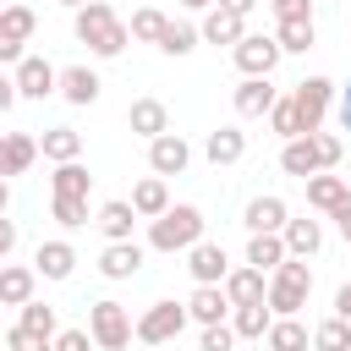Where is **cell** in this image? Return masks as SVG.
Returning a JSON list of instances; mask_svg holds the SVG:
<instances>
[{
  "label": "cell",
  "instance_id": "1",
  "mask_svg": "<svg viewBox=\"0 0 351 351\" xmlns=\"http://www.w3.org/2000/svg\"><path fill=\"white\" fill-rule=\"evenodd\" d=\"M77 38L99 55V60H110V55H121L126 49V38H132V27L104 5V0H88L82 11H77Z\"/></svg>",
  "mask_w": 351,
  "mask_h": 351
},
{
  "label": "cell",
  "instance_id": "2",
  "mask_svg": "<svg viewBox=\"0 0 351 351\" xmlns=\"http://www.w3.org/2000/svg\"><path fill=\"white\" fill-rule=\"evenodd\" d=\"M197 241H203V214L192 203H176L170 214H159L148 225V247L154 252H192Z\"/></svg>",
  "mask_w": 351,
  "mask_h": 351
},
{
  "label": "cell",
  "instance_id": "3",
  "mask_svg": "<svg viewBox=\"0 0 351 351\" xmlns=\"http://www.w3.org/2000/svg\"><path fill=\"white\" fill-rule=\"evenodd\" d=\"M307 296H313V269H307V258H285V263L274 269V280H269V307H274L280 318H296V313L307 307Z\"/></svg>",
  "mask_w": 351,
  "mask_h": 351
},
{
  "label": "cell",
  "instance_id": "4",
  "mask_svg": "<svg viewBox=\"0 0 351 351\" xmlns=\"http://www.w3.org/2000/svg\"><path fill=\"white\" fill-rule=\"evenodd\" d=\"M291 104H296V115H302V132L313 137V132L324 126L329 104H335V82H329V77H307V82L291 88Z\"/></svg>",
  "mask_w": 351,
  "mask_h": 351
},
{
  "label": "cell",
  "instance_id": "5",
  "mask_svg": "<svg viewBox=\"0 0 351 351\" xmlns=\"http://www.w3.org/2000/svg\"><path fill=\"white\" fill-rule=\"evenodd\" d=\"M88 329H93L99 351H121V346H132V335H137L121 302H93V313H88Z\"/></svg>",
  "mask_w": 351,
  "mask_h": 351
},
{
  "label": "cell",
  "instance_id": "6",
  "mask_svg": "<svg viewBox=\"0 0 351 351\" xmlns=\"http://www.w3.org/2000/svg\"><path fill=\"white\" fill-rule=\"evenodd\" d=\"M186 318H192V313H186L181 302H154V307L137 318V340H143V346H165V340H176V335L186 329Z\"/></svg>",
  "mask_w": 351,
  "mask_h": 351
},
{
  "label": "cell",
  "instance_id": "7",
  "mask_svg": "<svg viewBox=\"0 0 351 351\" xmlns=\"http://www.w3.org/2000/svg\"><path fill=\"white\" fill-rule=\"evenodd\" d=\"M280 38H269V33H247L241 44H236V66H241V77H269L274 66H280Z\"/></svg>",
  "mask_w": 351,
  "mask_h": 351
},
{
  "label": "cell",
  "instance_id": "8",
  "mask_svg": "<svg viewBox=\"0 0 351 351\" xmlns=\"http://www.w3.org/2000/svg\"><path fill=\"white\" fill-rule=\"evenodd\" d=\"M148 165H154V176H181V170L192 165V148H186V137H181V132H165V137H154V143H148Z\"/></svg>",
  "mask_w": 351,
  "mask_h": 351
},
{
  "label": "cell",
  "instance_id": "9",
  "mask_svg": "<svg viewBox=\"0 0 351 351\" xmlns=\"http://www.w3.org/2000/svg\"><path fill=\"white\" fill-rule=\"evenodd\" d=\"M241 219H247V230H252V236H280V230L291 225V208H285L274 192H263V197H252V203H247V214H241Z\"/></svg>",
  "mask_w": 351,
  "mask_h": 351
},
{
  "label": "cell",
  "instance_id": "10",
  "mask_svg": "<svg viewBox=\"0 0 351 351\" xmlns=\"http://www.w3.org/2000/svg\"><path fill=\"white\" fill-rule=\"evenodd\" d=\"M186 269H192L197 285H225V280H230V263H225V247H219V241H197V247L186 252Z\"/></svg>",
  "mask_w": 351,
  "mask_h": 351
},
{
  "label": "cell",
  "instance_id": "11",
  "mask_svg": "<svg viewBox=\"0 0 351 351\" xmlns=\"http://www.w3.org/2000/svg\"><path fill=\"white\" fill-rule=\"evenodd\" d=\"M16 93H22V99H44V93H60V71H55L49 60L27 55V60L16 66Z\"/></svg>",
  "mask_w": 351,
  "mask_h": 351
},
{
  "label": "cell",
  "instance_id": "12",
  "mask_svg": "<svg viewBox=\"0 0 351 351\" xmlns=\"http://www.w3.org/2000/svg\"><path fill=\"white\" fill-rule=\"evenodd\" d=\"M186 313H192L203 329H214V324H225V313H236V302L225 296V285H197L192 302H186Z\"/></svg>",
  "mask_w": 351,
  "mask_h": 351
},
{
  "label": "cell",
  "instance_id": "13",
  "mask_svg": "<svg viewBox=\"0 0 351 351\" xmlns=\"http://www.w3.org/2000/svg\"><path fill=\"white\" fill-rule=\"evenodd\" d=\"M126 126L137 132V137H165L170 132V110L159 104V99H132V110H126Z\"/></svg>",
  "mask_w": 351,
  "mask_h": 351
},
{
  "label": "cell",
  "instance_id": "14",
  "mask_svg": "<svg viewBox=\"0 0 351 351\" xmlns=\"http://www.w3.org/2000/svg\"><path fill=\"white\" fill-rule=\"evenodd\" d=\"M143 269V247L137 241H110L104 252H99V274L104 280H132Z\"/></svg>",
  "mask_w": 351,
  "mask_h": 351
},
{
  "label": "cell",
  "instance_id": "15",
  "mask_svg": "<svg viewBox=\"0 0 351 351\" xmlns=\"http://www.w3.org/2000/svg\"><path fill=\"white\" fill-rule=\"evenodd\" d=\"M280 104V93L269 88V77H241V88H236V115H269Z\"/></svg>",
  "mask_w": 351,
  "mask_h": 351
},
{
  "label": "cell",
  "instance_id": "16",
  "mask_svg": "<svg viewBox=\"0 0 351 351\" xmlns=\"http://www.w3.org/2000/svg\"><path fill=\"white\" fill-rule=\"evenodd\" d=\"M280 170H285V176H302V181H313V176L324 170V159H318V143H313V137H296V143H285V148H280Z\"/></svg>",
  "mask_w": 351,
  "mask_h": 351
},
{
  "label": "cell",
  "instance_id": "17",
  "mask_svg": "<svg viewBox=\"0 0 351 351\" xmlns=\"http://www.w3.org/2000/svg\"><path fill=\"white\" fill-rule=\"evenodd\" d=\"M203 38H208V44H230V49H236V44L247 38V16H236V11H225V5H214V11L203 16Z\"/></svg>",
  "mask_w": 351,
  "mask_h": 351
},
{
  "label": "cell",
  "instance_id": "18",
  "mask_svg": "<svg viewBox=\"0 0 351 351\" xmlns=\"http://www.w3.org/2000/svg\"><path fill=\"white\" fill-rule=\"evenodd\" d=\"M225 296L236 302V307H252V302H269V285H263V269H230V280H225Z\"/></svg>",
  "mask_w": 351,
  "mask_h": 351
},
{
  "label": "cell",
  "instance_id": "19",
  "mask_svg": "<svg viewBox=\"0 0 351 351\" xmlns=\"http://www.w3.org/2000/svg\"><path fill=\"white\" fill-rule=\"evenodd\" d=\"M99 88H104V82H99V71H88V66H66V71H60V99H66V104H93Z\"/></svg>",
  "mask_w": 351,
  "mask_h": 351
},
{
  "label": "cell",
  "instance_id": "20",
  "mask_svg": "<svg viewBox=\"0 0 351 351\" xmlns=\"http://www.w3.org/2000/svg\"><path fill=\"white\" fill-rule=\"evenodd\" d=\"M132 208H137L143 219H159V214H170V192H165V176H143V181L132 186Z\"/></svg>",
  "mask_w": 351,
  "mask_h": 351
},
{
  "label": "cell",
  "instance_id": "21",
  "mask_svg": "<svg viewBox=\"0 0 351 351\" xmlns=\"http://www.w3.org/2000/svg\"><path fill=\"white\" fill-rule=\"evenodd\" d=\"M137 219H143V214H137L126 197H115V203H104V208H99V219H93V225H99L110 241H132V225H137Z\"/></svg>",
  "mask_w": 351,
  "mask_h": 351
},
{
  "label": "cell",
  "instance_id": "22",
  "mask_svg": "<svg viewBox=\"0 0 351 351\" xmlns=\"http://www.w3.org/2000/svg\"><path fill=\"white\" fill-rule=\"evenodd\" d=\"M33 269H38L44 280H66V274L77 269V252H71V241H38V258H33Z\"/></svg>",
  "mask_w": 351,
  "mask_h": 351
},
{
  "label": "cell",
  "instance_id": "23",
  "mask_svg": "<svg viewBox=\"0 0 351 351\" xmlns=\"http://www.w3.org/2000/svg\"><path fill=\"white\" fill-rule=\"evenodd\" d=\"M230 329H236L241 340H269V329H274V307H269V302L236 307V313H230Z\"/></svg>",
  "mask_w": 351,
  "mask_h": 351
},
{
  "label": "cell",
  "instance_id": "24",
  "mask_svg": "<svg viewBox=\"0 0 351 351\" xmlns=\"http://www.w3.org/2000/svg\"><path fill=\"white\" fill-rule=\"evenodd\" d=\"M280 236H285V252H291V258H313V252L324 247V225H318V219H291Z\"/></svg>",
  "mask_w": 351,
  "mask_h": 351
},
{
  "label": "cell",
  "instance_id": "25",
  "mask_svg": "<svg viewBox=\"0 0 351 351\" xmlns=\"http://www.w3.org/2000/svg\"><path fill=\"white\" fill-rule=\"evenodd\" d=\"M33 274H38V269L5 263V269H0V302H5V307H27V302H33Z\"/></svg>",
  "mask_w": 351,
  "mask_h": 351
},
{
  "label": "cell",
  "instance_id": "26",
  "mask_svg": "<svg viewBox=\"0 0 351 351\" xmlns=\"http://www.w3.org/2000/svg\"><path fill=\"white\" fill-rule=\"evenodd\" d=\"M38 148H44V159H55V165H71V159L82 154V132H71V126H49V132L38 137Z\"/></svg>",
  "mask_w": 351,
  "mask_h": 351
},
{
  "label": "cell",
  "instance_id": "27",
  "mask_svg": "<svg viewBox=\"0 0 351 351\" xmlns=\"http://www.w3.org/2000/svg\"><path fill=\"white\" fill-rule=\"evenodd\" d=\"M203 154H208L214 165H236V159L247 154V132H236V126H219V132H208Z\"/></svg>",
  "mask_w": 351,
  "mask_h": 351
},
{
  "label": "cell",
  "instance_id": "28",
  "mask_svg": "<svg viewBox=\"0 0 351 351\" xmlns=\"http://www.w3.org/2000/svg\"><path fill=\"white\" fill-rule=\"evenodd\" d=\"M44 148L27 137V132H5V148H0V165H5V176H22L33 159H38Z\"/></svg>",
  "mask_w": 351,
  "mask_h": 351
},
{
  "label": "cell",
  "instance_id": "29",
  "mask_svg": "<svg viewBox=\"0 0 351 351\" xmlns=\"http://www.w3.org/2000/svg\"><path fill=\"white\" fill-rule=\"evenodd\" d=\"M27 38H33V5H16V0H11V5L0 11V44H16V49H22Z\"/></svg>",
  "mask_w": 351,
  "mask_h": 351
},
{
  "label": "cell",
  "instance_id": "30",
  "mask_svg": "<svg viewBox=\"0 0 351 351\" xmlns=\"http://www.w3.org/2000/svg\"><path fill=\"white\" fill-rule=\"evenodd\" d=\"M346 197H351V192H346V181H340V176H324V170H318V176L307 181V203H313V208H324V214H335Z\"/></svg>",
  "mask_w": 351,
  "mask_h": 351
},
{
  "label": "cell",
  "instance_id": "31",
  "mask_svg": "<svg viewBox=\"0 0 351 351\" xmlns=\"http://www.w3.org/2000/svg\"><path fill=\"white\" fill-rule=\"evenodd\" d=\"M55 197H88V186H93V176H88V165H55Z\"/></svg>",
  "mask_w": 351,
  "mask_h": 351
},
{
  "label": "cell",
  "instance_id": "32",
  "mask_svg": "<svg viewBox=\"0 0 351 351\" xmlns=\"http://www.w3.org/2000/svg\"><path fill=\"white\" fill-rule=\"evenodd\" d=\"M291 252H285V236H252L247 241V263L252 269H280Z\"/></svg>",
  "mask_w": 351,
  "mask_h": 351
},
{
  "label": "cell",
  "instance_id": "33",
  "mask_svg": "<svg viewBox=\"0 0 351 351\" xmlns=\"http://www.w3.org/2000/svg\"><path fill=\"white\" fill-rule=\"evenodd\" d=\"M274 38H280V49H285V55H307L318 33H313V16H296V22H280V33H274Z\"/></svg>",
  "mask_w": 351,
  "mask_h": 351
},
{
  "label": "cell",
  "instance_id": "34",
  "mask_svg": "<svg viewBox=\"0 0 351 351\" xmlns=\"http://www.w3.org/2000/svg\"><path fill=\"white\" fill-rule=\"evenodd\" d=\"M313 346V335L296 324V318H274V329H269V351H307Z\"/></svg>",
  "mask_w": 351,
  "mask_h": 351
},
{
  "label": "cell",
  "instance_id": "35",
  "mask_svg": "<svg viewBox=\"0 0 351 351\" xmlns=\"http://www.w3.org/2000/svg\"><path fill=\"white\" fill-rule=\"evenodd\" d=\"M313 351H351V324L346 318H324L313 329Z\"/></svg>",
  "mask_w": 351,
  "mask_h": 351
},
{
  "label": "cell",
  "instance_id": "36",
  "mask_svg": "<svg viewBox=\"0 0 351 351\" xmlns=\"http://www.w3.org/2000/svg\"><path fill=\"white\" fill-rule=\"evenodd\" d=\"M197 38H203V27H192V22H170L165 38H159V49H165V55H192Z\"/></svg>",
  "mask_w": 351,
  "mask_h": 351
},
{
  "label": "cell",
  "instance_id": "37",
  "mask_svg": "<svg viewBox=\"0 0 351 351\" xmlns=\"http://www.w3.org/2000/svg\"><path fill=\"white\" fill-rule=\"evenodd\" d=\"M269 126H274V132H280L285 143H296V137H307V132H302V115H296V104H291V99H280V104L269 110Z\"/></svg>",
  "mask_w": 351,
  "mask_h": 351
},
{
  "label": "cell",
  "instance_id": "38",
  "mask_svg": "<svg viewBox=\"0 0 351 351\" xmlns=\"http://www.w3.org/2000/svg\"><path fill=\"white\" fill-rule=\"evenodd\" d=\"M16 324H22V329H33V335H44V340H55V307H49V302H27Z\"/></svg>",
  "mask_w": 351,
  "mask_h": 351
},
{
  "label": "cell",
  "instance_id": "39",
  "mask_svg": "<svg viewBox=\"0 0 351 351\" xmlns=\"http://www.w3.org/2000/svg\"><path fill=\"white\" fill-rule=\"evenodd\" d=\"M165 27H170V16H165V11H154V5H143V11L132 16V38H154V44H159V38H165Z\"/></svg>",
  "mask_w": 351,
  "mask_h": 351
},
{
  "label": "cell",
  "instance_id": "40",
  "mask_svg": "<svg viewBox=\"0 0 351 351\" xmlns=\"http://www.w3.org/2000/svg\"><path fill=\"white\" fill-rule=\"evenodd\" d=\"M55 219H60L66 230L88 225V197H55Z\"/></svg>",
  "mask_w": 351,
  "mask_h": 351
},
{
  "label": "cell",
  "instance_id": "41",
  "mask_svg": "<svg viewBox=\"0 0 351 351\" xmlns=\"http://www.w3.org/2000/svg\"><path fill=\"white\" fill-rule=\"evenodd\" d=\"M5 351H55V340H44V335H33V329L11 324V335H5Z\"/></svg>",
  "mask_w": 351,
  "mask_h": 351
},
{
  "label": "cell",
  "instance_id": "42",
  "mask_svg": "<svg viewBox=\"0 0 351 351\" xmlns=\"http://www.w3.org/2000/svg\"><path fill=\"white\" fill-rule=\"evenodd\" d=\"M236 346V329L230 324H214V329H203V340H197V351H230Z\"/></svg>",
  "mask_w": 351,
  "mask_h": 351
},
{
  "label": "cell",
  "instance_id": "43",
  "mask_svg": "<svg viewBox=\"0 0 351 351\" xmlns=\"http://www.w3.org/2000/svg\"><path fill=\"white\" fill-rule=\"evenodd\" d=\"M88 346H99L93 329H60L55 335V351H88Z\"/></svg>",
  "mask_w": 351,
  "mask_h": 351
},
{
  "label": "cell",
  "instance_id": "44",
  "mask_svg": "<svg viewBox=\"0 0 351 351\" xmlns=\"http://www.w3.org/2000/svg\"><path fill=\"white\" fill-rule=\"evenodd\" d=\"M313 143H318L324 170H335V165H340V137H335V132H313Z\"/></svg>",
  "mask_w": 351,
  "mask_h": 351
},
{
  "label": "cell",
  "instance_id": "45",
  "mask_svg": "<svg viewBox=\"0 0 351 351\" xmlns=\"http://www.w3.org/2000/svg\"><path fill=\"white\" fill-rule=\"evenodd\" d=\"M335 318H346V324H351V280L335 291Z\"/></svg>",
  "mask_w": 351,
  "mask_h": 351
},
{
  "label": "cell",
  "instance_id": "46",
  "mask_svg": "<svg viewBox=\"0 0 351 351\" xmlns=\"http://www.w3.org/2000/svg\"><path fill=\"white\" fill-rule=\"evenodd\" d=\"M329 219H335V225H340V236H346V241H351V197H346V203H340V208H335V214H329Z\"/></svg>",
  "mask_w": 351,
  "mask_h": 351
},
{
  "label": "cell",
  "instance_id": "47",
  "mask_svg": "<svg viewBox=\"0 0 351 351\" xmlns=\"http://www.w3.org/2000/svg\"><path fill=\"white\" fill-rule=\"evenodd\" d=\"M11 247H16V225L5 219V225H0V258H11Z\"/></svg>",
  "mask_w": 351,
  "mask_h": 351
},
{
  "label": "cell",
  "instance_id": "48",
  "mask_svg": "<svg viewBox=\"0 0 351 351\" xmlns=\"http://www.w3.org/2000/svg\"><path fill=\"white\" fill-rule=\"evenodd\" d=\"M16 99H22V93H16V77H11V82H0V110H11Z\"/></svg>",
  "mask_w": 351,
  "mask_h": 351
},
{
  "label": "cell",
  "instance_id": "49",
  "mask_svg": "<svg viewBox=\"0 0 351 351\" xmlns=\"http://www.w3.org/2000/svg\"><path fill=\"white\" fill-rule=\"evenodd\" d=\"M214 5H225V11H236V16H247V11L258 5V0H214Z\"/></svg>",
  "mask_w": 351,
  "mask_h": 351
},
{
  "label": "cell",
  "instance_id": "50",
  "mask_svg": "<svg viewBox=\"0 0 351 351\" xmlns=\"http://www.w3.org/2000/svg\"><path fill=\"white\" fill-rule=\"evenodd\" d=\"M340 126L351 132V82H346V93H340Z\"/></svg>",
  "mask_w": 351,
  "mask_h": 351
},
{
  "label": "cell",
  "instance_id": "51",
  "mask_svg": "<svg viewBox=\"0 0 351 351\" xmlns=\"http://www.w3.org/2000/svg\"><path fill=\"white\" fill-rule=\"evenodd\" d=\"M186 11H214V0H181Z\"/></svg>",
  "mask_w": 351,
  "mask_h": 351
},
{
  "label": "cell",
  "instance_id": "52",
  "mask_svg": "<svg viewBox=\"0 0 351 351\" xmlns=\"http://www.w3.org/2000/svg\"><path fill=\"white\" fill-rule=\"evenodd\" d=\"M60 5H71V11H82V5H88V0H60Z\"/></svg>",
  "mask_w": 351,
  "mask_h": 351
},
{
  "label": "cell",
  "instance_id": "53",
  "mask_svg": "<svg viewBox=\"0 0 351 351\" xmlns=\"http://www.w3.org/2000/svg\"><path fill=\"white\" fill-rule=\"evenodd\" d=\"M269 5H274V11H280V5H291V0H269Z\"/></svg>",
  "mask_w": 351,
  "mask_h": 351
},
{
  "label": "cell",
  "instance_id": "54",
  "mask_svg": "<svg viewBox=\"0 0 351 351\" xmlns=\"http://www.w3.org/2000/svg\"><path fill=\"white\" fill-rule=\"evenodd\" d=\"M16 5H27V0H16Z\"/></svg>",
  "mask_w": 351,
  "mask_h": 351
}]
</instances>
